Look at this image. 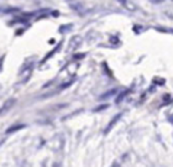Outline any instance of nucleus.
Instances as JSON below:
<instances>
[{
	"label": "nucleus",
	"instance_id": "obj_1",
	"mask_svg": "<svg viewBox=\"0 0 173 167\" xmlns=\"http://www.w3.org/2000/svg\"><path fill=\"white\" fill-rule=\"evenodd\" d=\"M121 117H123V113H119V114H116L115 117H114V118H113V119L109 121V124L106 125L105 130H104V135H108V134H109V133L113 130V127H114V126L117 124V121L120 120V118H121Z\"/></svg>",
	"mask_w": 173,
	"mask_h": 167
},
{
	"label": "nucleus",
	"instance_id": "obj_2",
	"mask_svg": "<svg viewBox=\"0 0 173 167\" xmlns=\"http://www.w3.org/2000/svg\"><path fill=\"white\" fill-rule=\"evenodd\" d=\"M15 104H16V99H14V98L8 99V100L4 103V105L0 108V114H3V113H5V111H9Z\"/></svg>",
	"mask_w": 173,
	"mask_h": 167
},
{
	"label": "nucleus",
	"instance_id": "obj_3",
	"mask_svg": "<svg viewBox=\"0 0 173 167\" xmlns=\"http://www.w3.org/2000/svg\"><path fill=\"white\" fill-rule=\"evenodd\" d=\"M131 92V89H126V91H123L121 93H119V95L116 97V99H115V103L116 104H120V103L127 97V94Z\"/></svg>",
	"mask_w": 173,
	"mask_h": 167
},
{
	"label": "nucleus",
	"instance_id": "obj_4",
	"mask_svg": "<svg viewBox=\"0 0 173 167\" xmlns=\"http://www.w3.org/2000/svg\"><path fill=\"white\" fill-rule=\"evenodd\" d=\"M25 126H26L25 124H18V125H12V126H10V127H9V129H8L5 133L9 135V134H12V133L18 131V130H21V129H24Z\"/></svg>",
	"mask_w": 173,
	"mask_h": 167
},
{
	"label": "nucleus",
	"instance_id": "obj_5",
	"mask_svg": "<svg viewBox=\"0 0 173 167\" xmlns=\"http://www.w3.org/2000/svg\"><path fill=\"white\" fill-rule=\"evenodd\" d=\"M116 93H117V89H110L109 92H106V93L101 94V95H100V99H108V98H110V97L115 95Z\"/></svg>",
	"mask_w": 173,
	"mask_h": 167
},
{
	"label": "nucleus",
	"instance_id": "obj_6",
	"mask_svg": "<svg viewBox=\"0 0 173 167\" xmlns=\"http://www.w3.org/2000/svg\"><path fill=\"white\" fill-rule=\"evenodd\" d=\"M59 47H61V43H58V46H57V48H55V50H53V51H51V52H50V53H48V55H47V56H46V57L43 58V61H42V63H43L45 61H47V59H48V58H50L51 56H53V53H56V52H57V51H58V48H59Z\"/></svg>",
	"mask_w": 173,
	"mask_h": 167
},
{
	"label": "nucleus",
	"instance_id": "obj_7",
	"mask_svg": "<svg viewBox=\"0 0 173 167\" xmlns=\"http://www.w3.org/2000/svg\"><path fill=\"white\" fill-rule=\"evenodd\" d=\"M109 105L108 104H104V105H100V107H98V108H95L94 109V111H101V110H104V109H106Z\"/></svg>",
	"mask_w": 173,
	"mask_h": 167
},
{
	"label": "nucleus",
	"instance_id": "obj_8",
	"mask_svg": "<svg viewBox=\"0 0 173 167\" xmlns=\"http://www.w3.org/2000/svg\"><path fill=\"white\" fill-rule=\"evenodd\" d=\"M83 57H85L84 53L83 55H74V58H83Z\"/></svg>",
	"mask_w": 173,
	"mask_h": 167
},
{
	"label": "nucleus",
	"instance_id": "obj_9",
	"mask_svg": "<svg viewBox=\"0 0 173 167\" xmlns=\"http://www.w3.org/2000/svg\"><path fill=\"white\" fill-rule=\"evenodd\" d=\"M111 167H120V165H119L117 162H114V163L111 165Z\"/></svg>",
	"mask_w": 173,
	"mask_h": 167
},
{
	"label": "nucleus",
	"instance_id": "obj_10",
	"mask_svg": "<svg viewBox=\"0 0 173 167\" xmlns=\"http://www.w3.org/2000/svg\"><path fill=\"white\" fill-rule=\"evenodd\" d=\"M3 61L4 58H0V71H2V67H3Z\"/></svg>",
	"mask_w": 173,
	"mask_h": 167
},
{
	"label": "nucleus",
	"instance_id": "obj_11",
	"mask_svg": "<svg viewBox=\"0 0 173 167\" xmlns=\"http://www.w3.org/2000/svg\"><path fill=\"white\" fill-rule=\"evenodd\" d=\"M119 2H121L124 5H126V0H119Z\"/></svg>",
	"mask_w": 173,
	"mask_h": 167
},
{
	"label": "nucleus",
	"instance_id": "obj_12",
	"mask_svg": "<svg viewBox=\"0 0 173 167\" xmlns=\"http://www.w3.org/2000/svg\"><path fill=\"white\" fill-rule=\"evenodd\" d=\"M152 2H155V3H159V2H162V0H152Z\"/></svg>",
	"mask_w": 173,
	"mask_h": 167
}]
</instances>
